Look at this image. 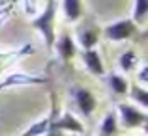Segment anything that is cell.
<instances>
[{
  "instance_id": "4fadbf2b",
  "label": "cell",
  "mask_w": 148,
  "mask_h": 136,
  "mask_svg": "<svg viewBox=\"0 0 148 136\" xmlns=\"http://www.w3.org/2000/svg\"><path fill=\"white\" fill-rule=\"evenodd\" d=\"M130 95L133 97V101H137V103L141 104L143 108L148 106V91L145 90V88H141V86H137V84H133V86H131V93H130Z\"/></svg>"
},
{
  "instance_id": "8992f818",
  "label": "cell",
  "mask_w": 148,
  "mask_h": 136,
  "mask_svg": "<svg viewBox=\"0 0 148 136\" xmlns=\"http://www.w3.org/2000/svg\"><path fill=\"white\" fill-rule=\"evenodd\" d=\"M83 60H84V65H86V69L90 73H94V75H98V76H101L105 73L101 56H99V52H96L94 49H86L84 50L83 52Z\"/></svg>"
},
{
  "instance_id": "ba28073f",
  "label": "cell",
  "mask_w": 148,
  "mask_h": 136,
  "mask_svg": "<svg viewBox=\"0 0 148 136\" xmlns=\"http://www.w3.org/2000/svg\"><path fill=\"white\" fill-rule=\"evenodd\" d=\"M56 49H58V54L62 56V60H71L73 56H75V43H73V39L68 36V34H62V37L58 39L56 43Z\"/></svg>"
},
{
  "instance_id": "8fae6325",
  "label": "cell",
  "mask_w": 148,
  "mask_h": 136,
  "mask_svg": "<svg viewBox=\"0 0 148 136\" xmlns=\"http://www.w3.org/2000/svg\"><path fill=\"white\" fill-rule=\"evenodd\" d=\"M64 13L69 21H77L83 13L81 7V0H64Z\"/></svg>"
},
{
  "instance_id": "e0dca14e",
  "label": "cell",
  "mask_w": 148,
  "mask_h": 136,
  "mask_svg": "<svg viewBox=\"0 0 148 136\" xmlns=\"http://www.w3.org/2000/svg\"><path fill=\"white\" fill-rule=\"evenodd\" d=\"M146 76H148V67H143V71H141V75H139V78H141V82H146Z\"/></svg>"
},
{
  "instance_id": "7c38bea8",
  "label": "cell",
  "mask_w": 148,
  "mask_h": 136,
  "mask_svg": "<svg viewBox=\"0 0 148 136\" xmlns=\"http://www.w3.org/2000/svg\"><path fill=\"white\" fill-rule=\"evenodd\" d=\"M135 64H137V54H135L133 50H126V52L120 56V67L126 73L131 71V69L135 67Z\"/></svg>"
},
{
  "instance_id": "5bb4252c",
  "label": "cell",
  "mask_w": 148,
  "mask_h": 136,
  "mask_svg": "<svg viewBox=\"0 0 148 136\" xmlns=\"http://www.w3.org/2000/svg\"><path fill=\"white\" fill-rule=\"evenodd\" d=\"M148 13V0H135V11H133V22H143Z\"/></svg>"
},
{
  "instance_id": "277c9868",
  "label": "cell",
  "mask_w": 148,
  "mask_h": 136,
  "mask_svg": "<svg viewBox=\"0 0 148 136\" xmlns=\"http://www.w3.org/2000/svg\"><path fill=\"white\" fill-rule=\"evenodd\" d=\"M47 82V78L43 76H32V75H25V73H13V75L6 76L0 82V90H6L10 86H26V84H43Z\"/></svg>"
},
{
  "instance_id": "9c48e42d",
  "label": "cell",
  "mask_w": 148,
  "mask_h": 136,
  "mask_svg": "<svg viewBox=\"0 0 148 136\" xmlns=\"http://www.w3.org/2000/svg\"><path fill=\"white\" fill-rule=\"evenodd\" d=\"M51 123H53V118H51V116H47V118H43V119H40V121H36L32 127H30V129H26L25 133L19 134V136H41V134L49 133Z\"/></svg>"
},
{
  "instance_id": "2e32d148",
  "label": "cell",
  "mask_w": 148,
  "mask_h": 136,
  "mask_svg": "<svg viewBox=\"0 0 148 136\" xmlns=\"http://www.w3.org/2000/svg\"><path fill=\"white\" fill-rule=\"evenodd\" d=\"M81 43H83L84 50H86V49H92V47L98 43V36H96L92 30H86V32L81 34Z\"/></svg>"
},
{
  "instance_id": "30bf717a",
  "label": "cell",
  "mask_w": 148,
  "mask_h": 136,
  "mask_svg": "<svg viewBox=\"0 0 148 136\" xmlns=\"http://www.w3.org/2000/svg\"><path fill=\"white\" fill-rule=\"evenodd\" d=\"M118 131V121H116V114L114 112H109L105 116L103 123H101V136H112Z\"/></svg>"
},
{
  "instance_id": "7a4b0ae2",
  "label": "cell",
  "mask_w": 148,
  "mask_h": 136,
  "mask_svg": "<svg viewBox=\"0 0 148 136\" xmlns=\"http://www.w3.org/2000/svg\"><path fill=\"white\" fill-rule=\"evenodd\" d=\"M105 37L111 41H124L130 39L137 34V22L130 21V19H124V21H116L112 24L105 26Z\"/></svg>"
},
{
  "instance_id": "52a82bcc",
  "label": "cell",
  "mask_w": 148,
  "mask_h": 136,
  "mask_svg": "<svg viewBox=\"0 0 148 136\" xmlns=\"http://www.w3.org/2000/svg\"><path fill=\"white\" fill-rule=\"evenodd\" d=\"M71 131V133H83V125L79 123V119L73 118L71 114H64L60 119H56L54 123H51L49 131Z\"/></svg>"
},
{
  "instance_id": "6da1fadb",
  "label": "cell",
  "mask_w": 148,
  "mask_h": 136,
  "mask_svg": "<svg viewBox=\"0 0 148 136\" xmlns=\"http://www.w3.org/2000/svg\"><path fill=\"white\" fill-rule=\"evenodd\" d=\"M54 19H56V2L54 0H47L45 9L32 21V28H36L38 32L43 36L47 47H54L56 43V34H54Z\"/></svg>"
},
{
  "instance_id": "9a60e30c",
  "label": "cell",
  "mask_w": 148,
  "mask_h": 136,
  "mask_svg": "<svg viewBox=\"0 0 148 136\" xmlns=\"http://www.w3.org/2000/svg\"><path fill=\"white\" fill-rule=\"evenodd\" d=\"M109 84H111V88H112L114 93L124 95V93L127 91V84H126V80H124L120 75H111V76H109Z\"/></svg>"
},
{
  "instance_id": "ac0fdd59",
  "label": "cell",
  "mask_w": 148,
  "mask_h": 136,
  "mask_svg": "<svg viewBox=\"0 0 148 136\" xmlns=\"http://www.w3.org/2000/svg\"><path fill=\"white\" fill-rule=\"evenodd\" d=\"M0 2H2V0H0Z\"/></svg>"
},
{
  "instance_id": "3957f363",
  "label": "cell",
  "mask_w": 148,
  "mask_h": 136,
  "mask_svg": "<svg viewBox=\"0 0 148 136\" xmlns=\"http://www.w3.org/2000/svg\"><path fill=\"white\" fill-rule=\"evenodd\" d=\"M118 110H120V116H122V125L126 127V129L141 127V125H145L146 119H148V116L145 112L135 108V106H131V104H120Z\"/></svg>"
},
{
  "instance_id": "5b68a950",
  "label": "cell",
  "mask_w": 148,
  "mask_h": 136,
  "mask_svg": "<svg viewBox=\"0 0 148 136\" xmlns=\"http://www.w3.org/2000/svg\"><path fill=\"white\" fill-rule=\"evenodd\" d=\"M73 93H75L77 108H79L84 116H92V114H94V110H96V99H94V95H92V91L86 90V88H77Z\"/></svg>"
}]
</instances>
